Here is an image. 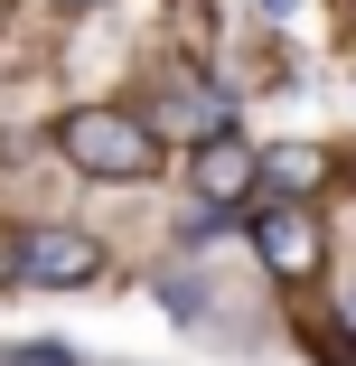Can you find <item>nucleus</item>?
Returning a JSON list of instances; mask_svg holds the SVG:
<instances>
[{"label": "nucleus", "mask_w": 356, "mask_h": 366, "mask_svg": "<svg viewBox=\"0 0 356 366\" xmlns=\"http://www.w3.org/2000/svg\"><path fill=\"white\" fill-rule=\"evenodd\" d=\"M56 151L103 188H131V179H160V122L122 113V104H76L56 122Z\"/></svg>", "instance_id": "nucleus-1"}, {"label": "nucleus", "mask_w": 356, "mask_h": 366, "mask_svg": "<svg viewBox=\"0 0 356 366\" xmlns=\"http://www.w3.org/2000/svg\"><path fill=\"white\" fill-rule=\"evenodd\" d=\"M10 272L29 291H85V282H103V244L76 235V226H38V235H19V263Z\"/></svg>", "instance_id": "nucleus-2"}, {"label": "nucleus", "mask_w": 356, "mask_h": 366, "mask_svg": "<svg viewBox=\"0 0 356 366\" xmlns=\"http://www.w3.org/2000/svg\"><path fill=\"white\" fill-rule=\"evenodd\" d=\"M253 254H263V272H281V282H310V272H319V216H310L300 197L263 207V216H253Z\"/></svg>", "instance_id": "nucleus-3"}, {"label": "nucleus", "mask_w": 356, "mask_h": 366, "mask_svg": "<svg viewBox=\"0 0 356 366\" xmlns=\"http://www.w3.org/2000/svg\"><path fill=\"white\" fill-rule=\"evenodd\" d=\"M188 179H197V197H206V207H235V197L263 179V160L244 151L235 132H206V141H197V160H188Z\"/></svg>", "instance_id": "nucleus-4"}, {"label": "nucleus", "mask_w": 356, "mask_h": 366, "mask_svg": "<svg viewBox=\"0 0 356 366\" xmlns=\"http://www.w3.org/2000/svg\"><path fill=\"white\" fill-rule=\"evenodd\" d=\"M319 179H328V160L310 151V141H291V151H272V160H263V188H272V197H310Z\"/></svg>", "instance_id": "nucleus-5"}, {"label": "nucleus", "mask_w": 356, "mask_h": 366, "mask_svg": "<svg viewBox=\"0 0 356 366\" xmlns=\"http://www.w3.org/2000/svg\"><path fill=\"white\" fill-rule=\"evenodd\" d=\"M19 366H76L66 347H19Z\"/></svg>", "instance_id": "nucleus-6"}, {"label": "nucleus", "mask_w": 356, "mask_h": 366, "mask_svg": "<svg viewBox=\"0 0 356 366\" xmlns=\"http://www.w3.org/2000/svg\"><path fill=\"white\" fill-rule=\"evenodd\" d=\"M263 10H272V19H291V10H300V0H263Z\"/></svg>", "instance_id": "nucleus-7"}, {"label": "nucleus", "mask_w": 356, "mask_h": 366, "mask_svg": "<svg viewBox=\"0 0 356 366\" xmlns=\"http://www.w3.org/2000/svg\"><path fill=\"white\" fill-rule=\"evenodd\" d=\"M347 347H356V301H347Z\"/></svg>", "instance_id": "nucleus-8"}, {"label": "nucleus", "mask_w": 356, "mask_h": 366, "mask_svg": "<svg viewBox=\"0 0 356 366\" xmlns=\"http://www.w3.org/2000/svg\"><path fill=\"white\" fill-rule=\"evenodd\" d=\"M66 10H94V0H66Z\"/></svg>", "instance_id": "nucleus-9"}]
</instances>
